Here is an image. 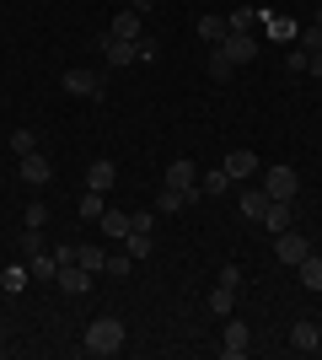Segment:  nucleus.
Wrapping results in <instances>:
<instances>
[{
	"mask_svg": "<svg viewBox=\"0 0 322 360\" xmlns=\"http://www.w3.org/2000/svg\"><path fill=\"white\" fill-rule=\"evenodd\" d=\"M81 345H86V355H102V360H107V355H119V349L129 345V328H123L119 317H92Z\"/></svg>",
	"mask_w": 322,
	"mask_h": 360,
	"instance_id": "nucleus-1",
	"label": "nucleus"
},
{
	"mask_svg": "<svg viewBox=\"0 0 322 360\" xmlns=\"http://www.w3.org/2000/svg\"><path fill=\"white\" fill-rule=\"evenodd\" d=\"M263 194L269 199H295L301 194V172H295L290 162L285 167H263Z\"/></svg>",
	"mask_w": 322,
	"mask_h": 360,
	"instance_id": "nucleus-2",
	"label": "nucleus"
},
{
	"mask_svg": "<svg viewBox=\"0 0 322 360\" xmlns=\"http://www.w3.org/2000/svg\"><path fill=\"white\" fill-rule=\"evenodd\" d=\"M60 86L70 91V97H81V103H97V97H102V75H97V70H81V65H70V70L60 75Z\"/></svg>",
	"mask_w": 322,
	"mask_h": 360,
	"instance_id": "nucleus-3",
	"label": "nucleus"
},
{
	"mask_svg": "<svg viewBox=\"0 0 322 360\" xmlns=\"http://www.w3.org/2000/svg\"><path fill=\"white\" fill-rule=\"evenodd\" d=\"M16 178L27 188H43V183H54V167H48L43 150H32V156H16Z\"/></svg>",
	"mask_w": 322,
	"mask_h": 360,
	"instance_id": "nucleus-4",
	"label": "nucleus"
},
{
	"mask_svg": "<svg viewBox=\"0 0 322 360\" xmlns=\"http://www.w3.org/2000/svg\"><path fill=\"white\" fill-rule=\"evenodd\" d=\"M307 253H311V242L301 237L295 226H290V231H279V237H274V258H279V264H285V269H295V264H301V258H307Z\"/></svg>",
	"mask_w": 322,
	"mask_h": 360,
	"instance_id": "nucleus-5",
	"label": "nucleus"
},
{
	"mask_svg": "<svg viewBox=\"0 0 322 360\" xmlns=\"http://www.w3.org/2000/svg\"><path fill=\"white\" fill-rule=\"evenodd\" d=\"M54 285H60L65 296H86V290H92V269H81L76 258H65L60 274H54Z\"/></svg>",
	"mask_w": 322,
	"mask_h": 360,
	"instance_id": "nucleus-6",
	"label": "nucleus"
},
{
	"mask_svg": "<svg viewBox=\"0 0 322 360\" xmlns=\"http://www.w3.org/2000/svg\"><path fill=\"white\" fill-rule=\"evenodd\" d=\"M215 49H220V54H226V60L236 65V70H242V65H253V60H258V44H253L247 32H226V38H220V44H215Z\"/></svg>",
	"mask_w": 322,
	"mask_h": 360,
	"instance_id": "nucleus-7",
	"label": "nucleus"
},
{
	"mask_svg": "<svg viewBox=\"0 0 322 360\" xmlns=\"http://www.w3.org/2000/svg\"><path fill=\"white\" fill-rule=\"evenodd\" d=\"M247 345H253L247 323H242V317H226V333H220V355H226V360H242V355H247Z\"/></svg>",
	"mask_w": 322,
	"mask_h": 360,
	"instance_id": "nucleus-8",
	"label": "nucleus"
},
{
	"mask_svg": "<svg viewBox=\"0 0 322 360\" xmlns=\"http://www.w3.org/2000/svg\"><path fill=\"white\" fill-rule=\"evenodd\" d=\"M226 172H231V183H253L263 172V162L253 156V150H231V156H226Z\"/></svg>",
	"mask_w": 322,
	"mask_h": 360,
	"instance_id": "nucleus-9",
	"label": "nucleus"
},
{
	"mask_svg": "<svg viewBox=\"0 0 322 360\" xmlns=\"http://www.w3.org/2000/svg\"><path fill=\"white\" fill-rule=\"evenodd\" d=\"M65 258H76L81 269H92V274L107 269V253H102V248H92V242H81V248H60V264H65Z\"/></svg>",
	"mask_w": 322,
	"mask_h": 360,
	"instance_id": "nucleus-10",
	"label": "nucleus"
},
{
	"mask_svg": "<svg viewBox=\"0 0 322 360\" xmlns=\"http://www.w3.org/2000/svg\"><path fill=\"white\" fill-rule=\"evenodd\" d=\"M140 32H145V16L123 6V11L113 16V38H123V44H140Z\"/></svg>",
	"mask_w": 322,
	"mask_h": 360,
	"instance_id": "nucleus-11",
	"label": "nucleus"
},
{
	"mask_svg": "<svg viewBox=\"0 0 322 360\" xmlns=\"http://www.w3.org/2000/svg\"><path fill=\"white\" fill-rule=\"evenodd\" d=\"M161 183H167V188H194V183H199V167L188 162V156H177V162L161 172Z\"/></svg>",
	"mask_w": 322,
	"mask_h": 360,
	"instance_id": "nucleus-12",
	"label": "nucleus"
},
{
	"mask_svg": "<svg viewBox=\"0 0 322 360\" xmlns=\"http://www.w3.org/2000/svg\"><path fill=\"white\" fill-rule=\"evenodd\" d=\"M295 199H269V210H263V226H269V231H290V221H295V210H290Z\"/></svg>",
	"mask_w": 322,
	"mask_h": 360,
	"instance_id": "nucleus-13",
	"label": "nucleus"
},
{
	"mask_svg": "<svg viewBox=\"0 0 322 360\" xmlns=\"http://www.w3.org/2000/svg\"><path fill=\"white\" fill-rule=\"evenodd\" d=\"M102 54H107V65H119V70H123V65L140 60V44H123V38H113V32H107V38H102Z\"/></svg>",
	"mask_w": 322,
	"mask_h": 360,
	"instance_id": "nucleus-14",
	"label": "nucleus"
},
{
	"mask_svg": "<svg viewBox=\"0 0 322 360\" xmlns=\"http://www.w3.org/2000/svg\"><path fill=\"white\" fill-rule=\"evenodd\" d=\"M113 178H119V167L107 162V156H97V162L86 167V188H97V194H107V188H113Z\"/></svg>",
	"mask_w": 322,
	"mask_h": 360,
	"instance_id": "nucleus-15",
	"label": "nucleus"
},
{
	"mask_svg": "<svg viewBox=\"0 0 322 360\" xmlns=\"http://www.w3.org/2000/svg\"><path fill=\"white\" fill-rule=\"evenodd\" d=\"M236 210H242L247 221H263V210H269V194H263V183H258V188L247 183V188H242V205H236Z\"/></svg>",
	"mask_w": 322,
	"mask_h": 360,
	"instance_id": "nucleus-16",
	"label": "nucleus"
},
{
	"mask_svg": "<svg viewBox=\"0 0 322 360\" xmlns=\"http://www.w3.org/2000/svg\"><path fill=\"white\" fill-rule=\"evenodd\" d=\"M295 274H301V285H307L311 296H322V258H317V253L301 258V264H295Z\"/></svg>",
	"mask_w": 322,
	"mask_h": 360,
	"instance_id": "nucleus-17",
	"label": "nucleus"
},
{
	"mask_svg": "<svg viewBox=\"0 0 322 360\" xmlns=\"http://www.w3.org/2000/svg\"><path fill=\"white\" fill-rule=\"evenodd\" d=\"M204 307H210L215 317H231V307H236V290H231V285H220V280H215V290H210V296H204Z\"/></svg>",
	"mask_w": 322,
	"mask_h": 360,
	"instance_id": "nucleus-18",
	"label": "nucleus"
},
{
	"mask_svg": "<svg viewBox=\"0 0 322 360\" xmlns=\"http://www.w3.org/2000/svg\"><path fill=\"white\" fill-rule=\"evenodd\" d=\"M317 323H295L290 328V349H301V355H311V349H317Z\"/></svg>",
	"mask_w": 322,
	"mask_h": 360,
	"instance_id": "nucleus-19",
	"label": "nucleus"
},
{
	"mask_svg": "<svg viewBox=\"0 0 322 360\" xmlns=\"http://www.w3.org/2000/svg\"><path fill=\"white\" fill-rule=\"evenodd\" d=\"M204 70H210V81H231V75H236V65H231L226 54L210 44V60H204Z\"/></svg>",
	"mask_w": 322,
	"mask_h": 360,
	"instance_id": "nucleus-20",
	"label": "nucleus"
},
{
	"mask_svg": "<svg viewBox=\"0 0 322 360\" xmlns=\"http://www.w3.org/2000/svg\"><path fill=\"white\" fill-rule=\"evenodd\" d=\"M97 226H102V231H107L113 242H123V237H129V215H123V210H102V221H97Z\"/></svg>",
	"mask_w": 322,
	"mask_h": 360,
	"instance_id": "nucleus-21",
	"label": "nucleus"
},
{
	"mask_svg": "<svg viewBox=\"0 0 322 360\" xmlns=\"http://www.w3.org/2000/svg\"><path fill=\"white\" fill-rule=\"evenodd\" d=\"M27 269H32V280H54V274H60V253H38V258H27Z\"/></svg>",
	"mask_w": 322,
	"mask_h": 360,
	"instance_id": "nucleus-22",
	"label": "nucleus"
},
{
	"mask_svg": "<svg viewBox=\"0 0 322 360\" xmlns=\"http://www.w3.org/2000/svg\"><path fill=\"white\" fill-rule=\"evenodd\" d=\"M0 290H6V296L27 290V264H11V269H0Z\"/></svg>",
	"mask_w": 322,
	"mask_h": 360,
	"instance_id": "nucleus-23",
	"label": "nucleus"
},
{
	"mask_svg": "<svg viewBox=\"0 0 322 360\" xmlns=\"http://www.w3.org/2000/svg\"><path fill=\"white\" fill-rule=\"evenodd\" d=\"M76 210H81V221H102V210H107V205H102V194H97V188H86Z\"/></svg>",
	"mask_w": 322,
	"mask_h": 360,
	"instance_id": "nucleus-24",
	"label": "nucleus"
},
{
	"mask_svg": "<svg viewBox=\"0 0 322 360\" xmlns=\"http://www.w3.org/2000/svg\"><path fill=\"white\" fill-rule=\"evenodd\" d=\"M199 188H204V199H220V194L231 188V172H226V167H220V172H204Z\"/></svg>",
	"mask_w": 322,
	"mask_h": 360,
	"instance_id": "nucleus-25",
	"label": "nucleus"
},
{
	"mask_svg": "<svg viewBox=\"0 0 322 360\" xmlns=\"http://www.w3.org/2000/svg\"><path fill=\"white\" fill-rule=\"evenodd\" d=\"M199 38L204 44H220L226 38V16H199Z\"/></svg>",
	"mask_w": 322,
	"mask_h": 360,
	"instance_id": "nucleus-26",
	"label": "nucleus"
},
{
	"mask_svg": "<svg viewBox=\"0 0 322 360\" xmlns=\"http://www.w3.org/2000/svg\"><path fill=\"white\" fill-rule=\"evenodd\" d=\"M11 150L16 156H32L38 150V129H11Z\"/></svg>",
	"mask_w": 322,
	"mask_h": 360,
	"instance_id": "nucleus-27",
	"label": "nucleus"
},
{
	"mask_svg": "<svg viewBox=\"0 0 322 360\" xmlns=\"http://www.w3.org/2000/svg\"><path fill=\"white\" fill-rule=\"evenodd\" d=\"M295 49H307V54L322 49V27H317V22H311V27H295Z\"/></svg>",
	"mask_w": 322,
	"mask_h": 360,
	"instance_id": "nucleus-28",
	"label": "nucleus"
},
{
	"mask_svg": "<svg viewBox=\"0 0 322 360\" xmlns=\"http://www.w3.org/2000/svg\"><path fill=\"white\" fill-rule=\"evenodd\" d=\"M123 253H129V258H145V253H151V231H129V237H123Z\"/></svg>",
	"mask_w": 322,
	"mask_h": 360,
	"instance_id": "nucleus-29",
	"label": "nucleus"
},
{
	"mask_svg": "<svg viewBox=\"0 0 322 360\" xmlns=\"http://www.w3.org/2000/svg\"><path fill=\"white\" fill-rule=\"evenodd\" d=\"M129 269H135V258H129V253H113V258H107V269H102V274H113V280H123V274H129Z\"/></svg>",
	"mask_w": 322,
	"mask_h": 360,
	"instance_id": "nucleus-30",
	"label": "nucleus"
},
{
	"mask_svg": "<svg viewBox=\"0 0 322 360\" xmlns=\"http://www.w3.org/2000/svg\"><path fill=\"white\" fill-rule=\"evenodd\" d=\"M38 253H48V248H43V231H32V226H27V237H22V258H38Z\"/></svg>",
	"mask_w": 322,
	"mask_h": 360,
	"instance_id": "nucleus-31",
	"label": "nucleus"
},
{
	"mask_svg": "<svg viewBox=\"0 0 322 360\" xmlns=\"http://www.w3.org/2000/svg\"><path fill=\"white\" fill-rule=\"evenodd\" d=\"M307 65H311V54H307V49H290V54H285V70H290V75H301Z\"/></svg>",
	"mask_w": 322,
	"mask_h": 360,
	"instance_id": "nucleus-32",
	"label": "nucleus"
},
{
	"mask_svg": "<svg viewBox=\"0 0 322 360\" xmlns=\"http://www.w3.org/2000/svg\"><path fill=\"white\" fill-rule=\"evenodd\" d=\"M27 226H32V231H43V226H48V205L32 199V205H27Z\"/></svg>",
	"mask_w": 322,
	"mask_h": 360,
	"instance_id": "nucleus-33",
	"label": "nucleus"
},
{
	"mask_svg": "<svg viewBox=\"0 0 322 360\" xmlns=\"http://www.w3.org/2000/svg\"><path fill=\"white\" fill-rule=\"evenodd\" d=\"M220 285H231V290H242V269H236V264H226V269H220Z\"/></svg>",
	"mask_w": 322,
	"mask_h": 360,
	"instance_id": "nucleus-34",
	"label": "nucleus"
},
{
	"mask_svg": "<svg viewBox=\"0 0 322 360\" xmlns=\"http://www.w3.org/2000/svg\"><path fill=\"white\" fill-rule=\"evenodd\" d=\"M151 221H156L151 210H135V215H129V231H151Z\"/></svg>",
	"mask_w": 322,
	"mask_h": 360,
	"instance_id": "nucleus-35",
	"label": "nucleus"
},
{
	"mask_svg": "<svg viewBox=\"0 0 322 360\" xmlns=\"http://www.w3.org/2000/svg\"><path fill=\"white\" fill-rule=\"evenodd\" d=\"M307 70H311V75H317V81H322V49H317V54H311V65H307Z\"/></svg>",
	"mask_w": 322,
	"mask_h": 360,
	"instance_id": "nucleus-36",
	"label": "nucleus"
},
{
	"mask_svg": "<svg viewBox=\"0 0 322 360\" xmlns=\"http://www.w3.org/2000/svg\"><path fill=\"white\" fill-rule=\"evenodd\" d=\"M151 6H156V0H129V11H140V16L151 11Z\"/></svg>",
	"mask_w": 322,
	"mask_h": 360,
	"instance_id": "nucleus-37",
	"label": "nucleus"
},
{
	"mask_svg": "<svg viewBox=\"0 0 322 360\" xmlns=\"http://www.w3.org/2000/svg\"><path fill=\"white\" fill-rule=\"evenodd\" d=\"M317 27H322V6H317Z\"/></svg>",
	"mask_w": 322,
	"mask_h": 360,
	"instance_id": "nucleus-38",
	"label": "nucleus"
},
{
	"mask_svg": "<svg viewBox=\"0 0 322 360\" xmlns=\"http://www.w3.org/2000/svg\"><path fill=\"white\" fill-rule=\"evenodd\" d=\"M317 355H322V333H317Z\"/></svg>",
	"mask_w": 322,
	"mask_h": 360,
	"instance_id": "nucleus-39",
	"label": "nucleus"
}]
</instances>
